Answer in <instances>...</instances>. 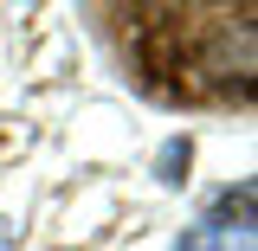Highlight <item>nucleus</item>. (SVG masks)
Returning a JSON list of instances; mask_svg holds the SVG:
<instances>
[{
  "label": "nucleus",
  "instance_id": "f257e3e1",
  "mask_svg": "<svg viewBox=\"0 0 258 251\" xmlns=\"http://www.w3.org/2000/svg\"><path fill=\"white\" fill-rule=\"evenodd\" d=\"M181 251H252V200L232 213V193H220V206L187 232Z\"/></svg>",
  "mask_w": 258,
  "mask_h": 251
}]
</instances>
